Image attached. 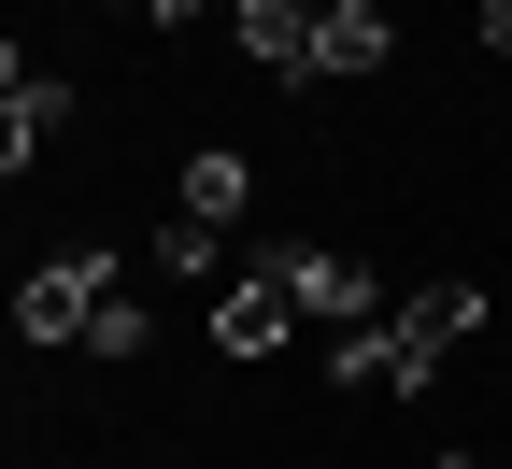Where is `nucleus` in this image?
Masks as SVG:
<instances>
[{"instance_id":"obj_8","label":"nucleus","mask_w":512,"mask_h":469,"mask_svg":"<svg viewBox=\"0 0 512 469\" xmlns=\"http://www.w3.org/2000/svg\"><path fill=\"white\" fill-rule=\"evenodd\" d=\"M399 313H413V342H427V356H456L470 327H484V285H413Z\"/></svg>"},{"instance_id":"obj_2","label":"nucleus","mask_w":512,"mask_h":469,"mask_svg":"<svg viewBox=\"0 0 512 469\" xmlns=\"http://www.w3.org/2000/svg\"><path fill=\"white\" fill-rule=\"evenodd\" d=\"M299 327H313V313H299V285H285V256H256V271L214 285V342H228V356H285Z\"/></svg>"},{"instance_id":"obj_11","label":"nucleus","mask_w":512,"mask_h":469,"mask_svg":"<svg viewBox=\"0 0 512 469\" xmlns=\"http://www.w3.org/2000/svg\"><path fill=\"white\" fill-rule=\"evenodd\" d=\"M171 15H242V0H157V29H171Z\"/></svg>"},{"instance_id":"obj_3","label":"nucleus","mask_w":512,"mask_h":469,"mask_svg":"<svg viewBox=\"0 0 512 469\" xmlns=\"http://www.w3.org/2000/svg\"><path fill=\"white\" fill-rule=\"evenodd\" d=\"M57 128H72V86H57V72H29V43H15V57H0V171L29 185V157L57 143Z\"/></svg>"},{"instance_id":"obj_7","label":"nucleus","mask_w":512,"mask_h":469,"mask_svg":"<svg viewBox=\"0 0 512 469\" xmlns=\"http://www.w3.org/2000/svg\"><path fill=\"white\" fill-rule=\"evenodd\" d=\"M242 57H256V72H271V86H313V15H299V0H242Z\"/></svg>"},{"instance_id":"obj_9","label":"nucleus","mask_w":512,"mask_h":469,"mask_svg":"<svg viewBox=\"0 0 512 469\" xmlns=\"http://www.w3.org/2000/svg\"><path fill=\"white\" fill-rule=\"evenodd\" d=\"M143 342H157V313L114 285V299H100V327H86V356H143Z\"/></svg>"},{"instance_id":"obj_1","label":"nucleus","mask_w":512,"mask_h":469,"mask_svg":"<svg viewBox=\"0 0 512 469\" xmlns=\"http://www.w3.org/2000/svg\"><path fill=\"white\" fill-rule=\"evenodd\" d=\"M114 285H128V271H114L100 242H72V256H43V271L15 285V342H29V356H57V342L86 356V327H100V299H114Z\"/></svg>"},{"instance_id":"obj_10","label":"nucleus","mask_w":512,"mask_h":469,"mask_svg":"<svg viewBox=\"0 0 512 469\" xmlns=\"http://www.w3.org/2000/svg\"><path fill=\"white\" fill-rule=\"evenodd\" d=\"M470 29H484V57H498V72H512V0H484V15H470Z\"/></svg>"},{"instance_id":"obj_14","label":"nucleus","mask_w":512,"mask_h":469,"mask_svg":"<svg viewBox=\"0 0 512 469\" xmlns=\"http://www.w3.org/2000/svg\"><path fill=\"white\" fill-rule=\"evenodd\" d=\"M299 15H328V0H299Z\"/></svg>"},{"instance_id":"obj_12","label":"nucleus","mask_w":512,"mask_h":469,"mask_svg":"<svg viewBox=\"0 0 512 469\" xmlns=\"http://www.w3.org/2000/svg\"><path fill=\"white\" fill-rule=\"evenodd\" d=\"M100 15H143V29H157V0H100Z\"/></svg>"},{"instance_id":"obj_4","label":"nucleus","mask_w":512,"mask_h":469,"mask_svg":"<svg viewBox=\"0 0 512 469\" xmlns=\"http://www.w3.org/2000/svg\"><path fill=\"white\" fill-rule=\"evenodd\" d=\"M271 256H285V285H299V313L328 327V342H342V327H384V299H370L356 256H328V242H271Z\"/></svg>"},{"instance_id":"obj_5","label":"nucleus","mask_w":512,"mask_h":469,"mask_svg":"<svg viewBox=\"0 0 512 469\" xmlns=\"http://www.w3.org/2000/svg\"><path fill=\"white\" fill-rule=\"evenodd\" d=\"M256 214V157H228V143H200V157H185V185H171V228H242Z\"/></svg>"},{"instance_id":"obj_13","label":"nucleus","mask_w":512,"mask_h":469,"mask_svg":"<svg viewBox=\"0 0 512 469\" xmlns=\"http://www.w3.org/2000/svg\"><path fill=\"white\" fill-rule=\"evenodd\" d=\"M427 469H498V455H427Z\"/></svg>"},{"instance_id":"obj_6","label":"nucleus","mask_w":512,"mask_h":469,"mask_svg":"<svg viewBox=\"0 0 512 469\" xmlns=\"http://www.w3.org/2000/svg\"><path fill=\"white\" fill-rule=\"evenodd\" d=\"M384 57H399V29H384L370 0H328V15H313V86H356V72H384Z\"/></svg>"}]
</instances>
